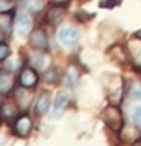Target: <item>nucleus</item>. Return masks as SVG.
<instances>
[{
	"mask_svg": "<svg viewBox=\"0 0 141 146\" xmlns=\"http://www.w3.org/2000/svg\"><path fill=\"white\" fill-rule=\"evenodd\" d=\"M64 14H65V11L62 8H59V6H54V8L48 9V13H47L48 23H51V25H57V23H61L62 19H64Z\"/></svg>",
	"mask_w": 141,
	"mask_h": 146,
	"instance_id": "f8f14e48",
	"label": "nucleus"
},
{
	"mask_svg": "<svg viewBox=\"0 0 141 146\" xmlns=\"http://www.w3.org/2000/svg\"><path fill=\"white\" fill-rule=\"evenodd\" d=\"M136 37H138V39H141V30L138 31V33H136Z\"/></svg>",
	"mask_w": 141,
	"mask_h": 146,
	"instance_id": "bb28decb",
	"label": "nucleus"
},
{
	"mask_svg": "<svg viewBox=\"0 0 141 146\" xmlns=\"http://www.w3.org/2000/svg\"><path fill=\"white\" fill-rule=\"evenodd\" d=\"M57 39L62 45H74L79 40V33L78 30H74L73 27H65V28H61L59 33H57Z\"/></svg>",
	"mask_w": 141,
	"mask_h": 146,
	"instance_id": "39448f33",
	"label": "nucleus"
},
{
	"mask_svg": "<svg viewBox=\"0 0 141 146\" xmlns=\"http://www.w3.org/2000/svg\"><path fill=\"white\" fill-rule=\"evenodd\" d=\"M14 28L20 36H26L31 30V19L25 13H19L14 19Z\"/></svg>",
	"mask_w": 141,
	"mask_h": 146,
	"instance_id": "0eeeda50",
	"label": "nucleus"
},
{
	"mask_svg": "<svg viewBox=\"0 0 141 146\" xmlns=\"http://www.w3.org/2000/svg\"><path fill=\"white\" fill-rule=\"evenodd\" d=\"M20 6H22L26 13L37 14V13H40L43 9L45 0H20Z\"/></svg>",
	"mask_w": 141,
	"mask_h": 146,
	"instance_id": "9d476101",
	"label": "nucleus"
},
{
	"mask_svg": "<svg viewBox=\"0 0 141 146\" xmlns=\"http://www.w3.org/2000/svg\"><path fill=\"white\" fill-rule=\"evenodd\" d=\"M17 113H19V109H17V104L13 101H2L0 104V117L6 121H13L16 120Z\"/></svg>",
	"mask_w": 141,
	"mask_h": 146,
	"instance_id": "6e6552de",
	"label": "nucleus"
},
{
	"mask_svg": "<svg viewBox=\"0 0 141 146\" xmlns=\"http://www.w3.org/2000/svg\"><path fill=\"white\" fill-rule=\"evenodd\" d=\"M48 109H50V95L43 92L37 96V101L34 104V112H36V115L42 117L48 112Z\"/></svg>",
	"mask_w": 141,
	"mask_h": 146,
	"instance_id": "1a4fd4ad",
	"label": "nucleus"
},
{
	"mask_svg": "<svg viewBox=\"0 0 141 146\" xmlns=\"http://www.w3.org/2000/svg\"><path fill=\"white\" fill-rule=\"evenodd\" d=\"M126 132H127L126 135L123 134V138H124V140H133V141H135L136 138H138V131H136L133 126H127Z\"/></svg>",
	"mask_w": 141,
	"mask_h": 146,
	"instance_id": "a211bd4d",
	"label": "nucleus"
},
{
	"mask_svg": "<svg viewBox=\"0 0 141 146\" xmlns=\"http://www.w3.org/2000/svg\"><path fill=\"white\" fill-rule=\"evenodd\" d=\"M132 121H133L135 126L141 127V106L133 107V110H132Z\"/></svg>",
	"mask_w": 141,
	"mask_h": 146,
	"instance_id": "aec40b11",
	"label": "nucleus"
},
{
	"mask_svg": "<svg viewBox=\"0 0 141 146\" xmlns=\"http://www.w3.org/2000/svg\"><path fill=\"white\" fill-rule=\"evenodd\" d=\"M102 120L105 121V124H107L110 129L115 131V132L121 131L123 123H124L121 110H119L116 106H110V107H107V109L102 112Z\"/></svg>",
	"mask_w": 141,
	"mask_h": 146,
	"instance_id": "f257e3e1",
	"label": "nucleus"
},
{
	"mask_svg": "<svg viewBox=\"0 0 141 146\" xmlns=\"http://www.w3.org/2000/svg\"><path fill=\"white\" fill-rule=\"evenodd\" d=\"M28 42H30V45H31L34 50H43L45 51L48 48V37H47V33L42 28L33 30L31 34H30Z\"/></svg>",
	"mask_w": 141,
	"mask_h": 146,
	"instance_id": "20e7f679",
	"label": "nucleus"
},
{
	"mask_svg": "<svg viewBox=\"0 0 141 146\" xmlns=\"http://www.w3.org/2000/svg\"><path fill=\"white\" fill-rule=\"evenodd\" d=\"M2 121H3V118H2V117H0V126H2Z\"/></svg>",
	"mask_w": 141,
	"mask_h": 146,
	"instance_id": "cd10ccee",
	"label": "nucleus"
},
{
	"mask_svg": "<svg viewBox=\"0 0 141 146\" xmlns=\"http://www.w3.org/2000/svg\"><path fill=\"white\" fill-rule=\"evenodd\" d=\"M133 146H141V140H135L133 141Z\"/></svg>",
	"mask_w": 141,
	"mask_h": 146,
	"instance_id": "393cba45",
	"label": "nucleus"
},
{
	"mask_svg": "<svg viewBox=\"0 0 141 146\" xmlns=\"http://www.w3.org/2000/svg\"><path fill=\"white\" fill-rule=\"evenodd\" d=\"M121 2H123V0H107V2L102 3V6H109V8H113V6L119 5Z\"/></svg>",
	"mask_w": 141,
	"mask_h": 146,
	"instance_id": "5701e85b",
	"label": "nucleus"
},
{
	"mask_svg": "<svg viewBox=\"0 0 141 146\" xmlns=\"http://www.w3.org/2000/svg\"><path fill=\"white\" fill-rule=\"evenodd\" d=\"M13 14L8 13V14H0V30L3 31V34H9L13 31Z\"/></svg>",
	"mask_w": 141,
	"mask_h": 146,
	"instance_id": "2eb2a0df",
	"label": "nucleus"
},
{
	"mask_svg": "<svg viewBox=\"0 0 141 146\" xmlns=\"http://www.w3.org/2000/svg\"><path fill=\"white\" fill-rule=\"evenodd\" d=\"M65 106H67V95L65 92H59L56 96V101H54V110H53V118H59L62 115Z\"/></svg>",
	"mask_w": 141,
	"mask_h": 146,
	"instance_id": "ddd939ff",
	"label": "nucleus"
},
{
	"mask_svg": "<svg viewBox=\"0 0 141 146\" xmlns=\"http://www.w3.org/2000/svg\"><path fill=\"white\" fill-rule=\"evenodd\" d=\"M13 129H14V134L17 137H28L30 134H31L33 131V120L30 118V115H26V113H22V115H19L14 120V126H13Z\"/></svg>",
	"mask_w": 141,
	"mask_h": 146,
	"instance_id": "f03ea898",
	"label": "nucleus"
},
{
	"mask_svg": "<svg viewBox=\"0 0 141 146\" xmlns=\"http://www.w3.org/2000/svg\"><path fill=\"white\" fill-rule=\"evenodd\" d=\"M51 3H54V5H64V3H67L68 0H50Z\"/></svg>",
	"mask_w": 141,
	"mask_h": 146,
	"instance_id": "b1692460",
	"label": "nucleus"
},
{
	"mask_svg": "<svg viewBox=\"0 0 141 146\" xmlns=\"http://www.w3.org/2000/svg\"><path fill=\"white\" fill-rule=\"evenodd\" d=\"M3 37H5V36H3V31L0 30V42H2V40H3Z\"/></svg>",
	"mask_w": 141,
	"mask_h": 146,
	"instance_id": "a878e982",
	"label": "nucleus"
},
{
	"mask_svg": "<svg viewBox=\"0 0 141 146\" xmlns=\"http://www.w3.org/2000/svg\"><path fill=\"white\" fill-rule=\"evenodd\" d=\"M43 79H45L47 82H56L57 81V72L56 70H47L45 75H43Z\"/></svg>",
	"mask_w": 141,
	"mask_h": 146,
	"instance_id": "4be33fe9",
	"label": "nucleus"
},
{
	"mask_svg": "<svg viewBox=\"0 0 141 146\" xmlns=\"http://www.w3.org/2000/svg\"><path fill=\"white\" fill-rule=\"evenodd\" d=\"M0 104H2V98H0Z\"/></svg>",
	"mask_w": 141,
	"mask_h": 146,
	"instance_id": "c85d7f7f",
	"label": "nucleus"
},
{
	"mask_svg": "<svg viewBox=\"0 0 141 146\" xmlns=\"http://www.w3.org/2000/svg\"><path fill=\"white\" fill-rule=\"evenodd\" d=\"M14 9V0H0V14H8Z\"/></svg>",
	"mask_w": 141,
	"mask_h": 146,
	"instance_id": "dca6fc26",
	"label": "nucleus"
},
{
	"mask_svg": "<svg viewBox=\"0 0 141 146\" xmlns=\"http://www.w3.org/2000/svg\"><path fill=\"white\" fill-rule=\"evenodd\" d=\"M67 79H68V82H70L71 86H73L74 82L79 79V73H78L76 68H73V65L68 67V70H67Z\"/></svg>",
	"mask_w": 141,
	"mask_h": 146,
	"instance_id": "6ab92c4d",
	"label": "nucleus"
},
{
	"mask_svg": "<svg viewBox=\"0 0 141 146\" xmlns=\"http://www.w3.org/2000/svg\"><path fill=\"white\" fill-rule=\"evenodd\" d=\"M39 82V75L31 67H23L19 73V86L22 89H34Z\"/></svg>",
	"mask_w": 141,
	"mask_h": 146,
	"instance_id": "7ed1b4c3",
	"label": "nucleus"
},
{
	"mask_svg": "<svg viewBox=\"0 0 141 146\" xmlns=\"http://www.w3.org/2000/svg\"><path fill=\"white\" fill-rule=\"evenodd\" d=\"M11 54V48L9 45H6L5 42H0V62H5Z\"/></svg>",
	"mask_w": 141,
	"mask_h": 146,
	"instance_id": "f3484780",
	"label": "nucleus"
},
{
	"mask_svg": "<svg viewBox=\"0 0 141 146\" xmlns=\"http://www.w3.org/2000/svg\"><path fill=\"white\" fill-rule=\"evenodd\" d=\"M30 62H31V65L34 68H37V70H40V68L45 67L47 64V54L43 50H36L33 54H30Z\"/></svg>",
	"mask_w": 141,
	"mask_h": 146,
	"instance_id": "9b49d317",
	"label": "nucleus"
},
{
	"mask_svg": "<svg viewBox=\"0 0 141 146\" xmlns=\"http://www.w3.org/2000/svg\"><path fill=\"white\" fill-rule=\"evenodd\" d=\"M129 95L132 100H141V84H133Z\"/></svg>",
	"mask_w": 141,
	"mask_h": 146,
	"instance_id": "412c9836",
	"label": "nucleus"
},
{
	"mask_svg": "<svg viewBox=\"0 0 141 146\" xmlns=\"http://www.w3.org/2000/svg\"><path fill=\"white\" fill-rule=\"evenodd\" d=\"M129 51H130V54H132L135 64L141 67V42L140 40H130L129 42Z\"/></svg>",
	"mask_w": 141,
	"mask_h": 146,
	"instance_id": "4468645a",
	"label": "nucleus"
},
{
	"mask_svg": "<svg viewBox=\"0 0 141 146\" xmlns=\"http://www.w3.org/2000/svg\"><path fill=\"white\" fill-rule=\"evenodd\" d=\"M14 75L11 72H0V95H9L14 90Z\"/></svg>",
	"mask_w": 141,
	"mask_h": 146,
	"instance_id": "423d86ee",
	"label": "nucleus"
}]
</instances>
